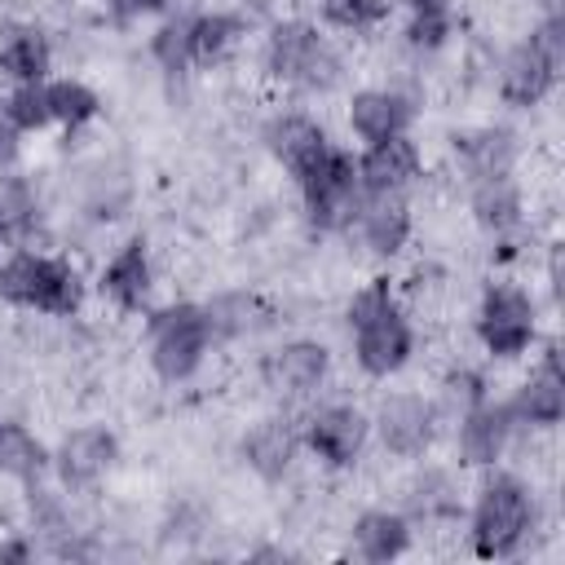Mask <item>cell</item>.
<instances>
[{
  "label": "cell",
  "instance_id": "6da1fadb",
  "mask_svg": "<svg viewBox=\"0 0 565 565\" xmlns=\"http://www.w3.org/2000/svg\"><path fill=\"white\" fill-rule=\"evenodd\" d=\"M534 525V503H530V490L508 477V472H494L481 494H477V508H472V552L481 561H503L512 556L525 534Z\"/></svg>",
  "mask_w": 565,
  "mask_h": 565
},
{
  "label": "cell",
  "instance_id": "7a4b0ae2",
  "mask_svg": "<svg viewBox=\"0 0 565 565\" xmlns=\"http://www.w3.org/2000/svg\"><path fill=\"white\" fill-rule=\"evenodd\" d=\"M300 194H305V212L318 230H349L362 203V185H358V159L344 154L340 146H327L300 177Z\"/></svg>",
  "mask_w": 565,
  "mask_h": 565
},
{
  "label": "cell",
  "instance_id": "3957f363",
  "mask_svg": "<svg viewBox=\"0 0 565 565\" xmlns=\"http://www.w3.org/2000/svg\"><path fill=\"white\" fill-rule=\"evenodd\" d=\"M207 344H212V327H207L203 305L181 300V305H168L150 318V366L168 384L190 380L203 366Z\"/></svg>",
  "mask_w": 565,
  "mask_h": 565
},
{
  "label": "cell",
  "instance_id": "277c9868",
  "mask_svg": "<svg viewBox=\"0 0 565 565\" xmlns=\"http://www.w3.org/2000/svg\"><path fill=\"white\" fill-rule=\"evenodd\" d=\"M269 71L287 84H305V88H335L340 84V53L309 26V22H282L269 35Z\"/></svg>",
  "mask_w": 565,
  "mask_h": 565
},
{
  "label": "cell",
  "instance_id": "5b68a950",
  "mask_svg": "<svg viewBox=\"0 0 565 565\" xmlns=\"http://www.w3.org/2000/svg\"><path fill=\"white\" fill-rule=\"evenodd\" d=\"M477 335L494 358H516L534 340V300L521 287H490L477 309Z\"/></svg>",
  "mask_w": 565,
  "mask_h": 565
},
{
  "label": "cell",
  "instance_id": "8992f818",
  "mask_svg": "<svg viewBox=\"0 0 565 565\" xmlns=\"http://www.w3.org/2000/svg\"><path fill=\"white\" fill-rule=\"evenodd\" d=\"M411 349H415V331H411V322L402 318L397 305H388V309H380V313H371L353 327V353H358V366L366 375L402 371Z\"/></svg>",
  "mask_w": 565,
  "mask_h": 565
},
{
  "label": "cell",
  "instance_id": "52a82bcc",
  "mask_svg": "<svg viewBox=\"0 0 565 565\" xmlns=\"http://www.w3.org/2000/svg\"><path fill=\"white\" fill-rule=\"evenodd\" d=\"M366 433H371V419L358 411V406H322L309 415L305 424V446L331 463V468H349L362 446H366Z\"/></svg>",
  "mask_w": 565,
  "mask_h": 565
},
{
  "label": "cell",
  "instance_id": "ba28073f",
  "mask_svg": "<svg viewBox=\"0 0 565 565\" xmlns=\"http://www.w3.org/2000/svg\"><path fill=\"white\" fill-rule=\"evenodd\" d=\"M375 428H380V441H384L388 455L415 459V455L428 450V441L437 433V411L424 397H415V393H397V397L380 402Z\"/></svg>",
  "mask_w": 565,
  "mask_h": 565
},
{
  "label": "cell",
  "instance_id": "9c48e42d",
  "mask_svg": "<svg viewBox=\"0 0 565 565\" xmlns=\"http://www.w3.org/2000/svg\"><path fill=\"white\" fill-rule=\"evenodd\" d=\"M419 168H424V159H419L415 141L406 132H397V137L366 146V154L358 159V185H362V194H402L419 177Z\"/></svg>",
  "mask_w": 565,
  "mask_h": 565
},
{
  "label": "cell",
  "instance_id": "30bf717a",
  "mask_svg": "<svg viewBox=\"0 0 565 565\" xmlns=\"http://www.w3.org/2000/svg\"><path fill=\"white\" fill-rule=\"evenodd\" d=\"M508 411H512L516 424H539V428L561 424V415H565V371H561V349L556 344L543 353L539 371L516 388Z\"/></svg>",
  "mask_w": 565,
  "mask_h": 565
},
{
  "label": "cell",
  "instance_id": "8fae6325",
  "mask_svg": "<svg viewBox=\"0 0 565 565\" xmlns=\"http://www.w3.org/2000/svg\"><path fill=\"white\" fill-rule=\"evenodd\" d=\"M512 411L499 406V402H477L472 411L459 415V459L472 463V468H490L503 450H508V437H512Z\"/></svg>",
  "mask_w": 565,
  "mask_h": 565
},
{
  "label": "cell",
  "instance_id": "7c38bea8",
  "mask_svg": "<svg viewBox=\"0 0 565 565\" xmlns=\"http://www.w3.org/2000/svg\"><path fill=\"white\" fill-rule=\"evenodd\" d=\"M115 455H119L115 433H106V428H75L57 446V477L71 490H84V486H93V481H102L110 472Z\"/></svg>",
  "mask_w": 565,
  "mask_h": 565
},
{
  "label": "cell",
  "instance_id": "4fadbf2b",
  "mask_svg": "<svg viewBox=\"0 0 565 565\" xmlns=\"http://www.w3.org/2000/svg\"><path fill=\"white\" fill-rule=\"evenodd\" d=\"M353 225L375 256H393L411 238V207L402 194H362Z\"/></svg>",
  "mask_w": 565,
  "mask_h": 565
},
{
  "label": "cell",
  "instance_id": "5bb4252c",
  "mask_svg": "<svg viewBox=\"0 0 565 565\" xmlns=\"http://www.w3.org/2000/svg\"><path fill=\"white\" fill-rule=\"evenodd\" d=\"M327 366H331L327 344H318V340H291V344H282V349L269 353L265 380H269V388L300 397V393H313L322 384Z\"/></svg>",
  "mask_w": 565,
  "mask_h": 565
},
{
  "label": "cell",
  "instance_id": "9a60e30c",
  "mask_svg": "<svg viewBox=\"0 0 565 565\" xmlns=\"http://www.w3.org/2000/svg\"><path fill=\"white\" fill-rule=\"evenodd\" d=\"M154 287V269H150V252L141 238H128L102 269V291L119 305V309H141L150 300Z\"/></svg>",
  "mask_w": 565,
  "mask_h": 565
},
{
  "label": "cell",
  "instance_id": "2e32d148",
  "mask_svg": "<svg viewBox=\"0 0 565 565\" xmlns=\"http://www.w3.org/2000/svg\"><path fill=\"white\" fill-rule=\"evenodd\" d=\"M406 124H411V102L402 93H393V88H362L349 102V128L366 146L406 132Z\"/></svg>",
  "mask_w": 565,
  "mask_h": 565
},
{
  "label": "cell",
  "instance_id": "e0dca14e",
  "mask_svg": "<svg viewBox=\"0 0 565 565\" xmlns=\"http://www.w3.org/2000/svg\"><path fill=\"white\" fill-rule=\"evenodd\" d=\"M265 146H269V154H274L291 177H300L331 141H327V132H322L309 115H278V119H269V128H265Z\"/></svg>",
  "mask_w": 565,
  "mask_h": 565
},
{
  "label": "cell",
  "instance_id": "ac0fdd59",
  "mask_svg": "<svg viewBox=\"0 0 565 565\" xmlns=\"http://www.w3.org/2000/svg\"><path fill=\"white\" fill-rule=\"evenodd\" d=\"M556 84V66L534 53V44H516L499 66V93L512 106H539Z\"/></svg>",
  "mask_w": 565,
  "mask_h": 565
},
{
  "label": "cell",
  "instance_id": "d6986e66",
  "mask_svg": "<svg viewBox=\"0 0 565 565\" xmlns=\"http://www.w3.org/2000/svg\"><path fill=\"white\" fill-rule=\"evenodd\" d=\"M296 450H300V433H296L291 419H278V415H274V419H260V424L243 437V459H247V468L260 472L265 481H278V477L291 468Z\"/></svg>",
  "mask_w": 565,
  "mask_h": 565
},
{
  "label": "cell",
  "instance_id": "ffe728a7",
  "mask_svg": "<svg viewBox=\"0 0 565 565\" xmlns=\"http://www.w3.org/2000/svg\"><path fill=\"white\" fill-rule=\"evenodd\" d=\"M411 547V525L402 512H388V508H371L353 521V552L362 561H393Z\"/></svg>",
  "mask_w": 565,
  "mask_h": 565
},
{
  "label": "cell",
  "instance_id": "44dd1931",
  "mask_svg": "<svg viewBox=\"0 0 565 565\" xmlns=\"http://www.w3.org/2000/svg\"><path fill=\"white\" fill-rule=\"evenodd\" d=\"M84 300L79 274L57 260V256H35V287H31V309L35 313H53V318H71Z\"/></svg>",
  "mask_w": 565,
  "mask_h": 565
},
{
  "label": "cell",
  "instance_id": "7402d4cb",
  "mask_svg": "<svg viewBox=\"0 0 565 565\" xmlns=\"http://www.w3.org/2000/svg\"><path fill=\"white\" fill-rule=\"evenodd\" d=\"M49 62H53V49L40 26H13L0 44V75H9L18 84H40Z\"/></svg>",
  "mask_w": 565,
  "mask_h": 565
},
{
  "label": "cell",
  "instance_id": "603a6c76",
  "mask_svg": "<svg viewBox=\"0 0 565 565\" xmlns=\"http://www.w3.org/2000/svg\"><path fill=\"white\" fill-rule=\"evenodd\" d=\"M459 159L468 168L472 181H490V177H512V159H516V141L508 128H481L468 132L459 141Z\"/></svg>",
  "mask_w": 565,
  "mask_h": 565
},
{
  "label": "cell",
  "instance_id": "cb8c5ba5",
  "mask_svg": "<svg viewBox=\"0 0 565 565\" xmlns=\"http://www.w3.org/2000/svg\"><path fill=\"white\" fill-rule=\"evenodd\" d=\"M477 190H472V212H477V221L494 234V238H503V234H512L516 225H521V190H516V181L512 177H490V181H472Z\"/></svg>",
  "mask_w": 565,
  "mask_h": 565
},
{
  "label": "cell",
  "instance_id": "d4e9b609",
  "mask_svg": "<svg viewBox=\"0 0 565 565\" xmlns=\"http://www.w3.org/2000/svg\"><path fill=\"white\" fill-rule=\"evenodd\" d=\"M238 35H243V18H234V13H199V18H190V66L221 62L234 49Z\"/></svg>",
  "mask_w": 565,
  "mask_h": 565
},
{
  "label": "cell",
  "instance_id": "484cf974",
  "mask_svg": "<svg viewBox=\"0 0 565 565\" xmlns=\"http://www.w3.org/2000/svg\"><path fill=\"white\" fill-rule=\"evenodd\" d=\"M49 455L40 446V437L22 424H9L0 419V472L4 477H18V481H40Z\"/></svg>",
  "mask_w": 565,
  "mask_h": 565
},
{
  "label": "cell",
  "instance_id": "4316f807",
  "mask_svg": "<svg viewBox=\"0 0 565 565\" xmlns=\"http://www.w3.org/2000/svg\"><path fill=\"white\" fill-rule=\"evenodd\" d=\"M49 93V110H53V124H66V128H84L93 115H97V93L79 79H53L44 84Z\"/></svg>",
  "mask_w": 565,
  "mask_h": 565
},
{
  "label": "cell",
  "instance_id": "83f0119b",
  "mask_svg": "<svg viewBox=\"0 0 565 565\" xmlns=\"http://www.w3.org/2000/svg\"><path fill=\"white\" fill-rule=\"evenodd\" d=\"M4 115H9V124H13L18 132H35V128L53 124L44 84H18V88L4 97Z\"/></svg>",
  "mask_w": 565,
  "mask_h": 565
},
{
  "label": "cell",
  "instance_id": "f1b7e54d",
  "mask_svg": "<svg viewBox=\"0 0 565 565\" xmlns=\"http://www.w3.org/2000/svg\"><path fill=\"white\" fill-rule=\"evenodd\" d=\"M203 313H207L212 335H243L256 322V300L247 291H230V296H216L212 305H203Z\"/></svg>",
  "mask_w": 565,
  "mask_h": 565
},
{
  "label": "cell",
  "instance_id": "f546056e",
  "mask_svg": "<svg viewBox=\"0 0 565 565\" xmlns=\"http://www.w3.org/2000/svg\"><path fill=\"white\" fill-rule=\"evenodd\" d=\"M150 53L163 71H185L190 66V18H168L150 35Z\"/></svg>",
  "mask_w": 565,
  "mask_h": 565
},
{
  "label": "cell",
  "instance_id": "4dcf8cb0",
  "mask_svg": "<svg viewBox=\"0 0 565 565\" xmlns=\"http://www.w3.org/2000/svg\"><path fill=\"white\" fill-rule=\"evenodd\" d=\"M388 4L393 0H322V18L344 31H366L388 18Z\"/></svg>",
  "mask_w": 565,
  "mask_h": 565
},
{
  "label": "cell",
  "instance_id": "1f68e13d",
  "mask_svg": "<svg viewBox=\"0 0 565 565\" xmlns=\"http://www.w3.org/2000/svg\"><path fill=\"white\" fill-rule=\"evenodd\" d=\"M406 35H411V44H415V49H424V53L441 49V44L450 40V9L415 13V18H411V26H406Z\"/></svg>",
  "mask_w": 565,
  "mask_h": 565
},
{
  "label": "cell",
  "instance_id": "d6a6232c",
  "mask_svg": "<svg viewBox=\"0 0 565 565\" xmlns=\"http://www.w3.org/2000/svg\"><path fill=\"white\" fill-rule=\"evenodd\" d=\"M477 402H486L481 375H477V371H450V375H446V406L455 411V419H459L463 411H472Z\"/></svg>",
  "mask_w": 565,
  "mask_h": 565
},
{
  "label": "cell",
  "instance_id": "836d02e7",
  "mask_svg": "<svg viewBox=\"0 0 565 565\" xmlns=\"http://www.w3.org/2000/svg\"><path fill=\"white\" fill-rule=\"evenodd\" d=\"M106 9H110L115 22H132V18L150 13V0H106Z\"/></svg>",
  "mask_w": 565,
  "mask_h": 565
},
{
  "label": "cell",
  "instance_id": "e575fe53",
  "mask_svg": "<svg viewBox=\"0 0 565 565\" xmlns=\"http://www.w3.org/2000/svg\"><path fill=\"white\" fill-rule=\"evenodd\" d=\"M13 154H18V128H13L9 115L0 110V168L13 163Z\"/></svg>",
  "mask_w": 565,
  "mask_h": 565
},
{
  "label": "cell",
  "instance_id": "d590c367",
  "mask_svg": "<svg viewBox=\"0 0 565 565\" xmlns=\"http://www.w3.org/2000/svg\"><path fill=\"white\" fill-rule=\"evenodd\" d=\"M150 9L163 13V18H185L194 9V0H150Z\"/></svg>",
  "mask_w": 565,
  "mask_h": 565
},
{
  "label": "cell",
  "instance_id": "8d00e7d4",
  "mask_svg": "<svg viewBox=\"0 0 565 565\" xmlns=\"http://www.w3.org/2000/svg\"><path fill=\"white\" fill-rule=\"evenodd\" d=\"M31 547L26 543H0V561H26Z\"/></svg>",
  "mask_w": 565,
  "mask_h": 565
},
{
  "label": "cell",
  "instance_id": "74e56055",
  "mask_svg": "<svg viewBox=\"0 0 565 565\" xmlns=\"http://www.w3.org/2000/svg\"><path fill=\"white\" fill-rule=\"evenodd\" d=\"M13 234V212H9V203L0 199V238H9Z\"/></svg>",
  "mask_w": 565,
  "mask_h": 565
},
{
  "label": "cell",
  "instance_id": "f35d334b",
  "mask_svg": "<svg viewBox=\"0 0 565 565\" xmlns=\"http://www.w3.org/2000/svg\"><path fill=\"white\" fill-rule=\"evenodd\" d=\"M415 13H428V9H450V0H411Z\"/></svg>",
  "mask_w": 565,
  "mask_h": 565
}]
</instances>
